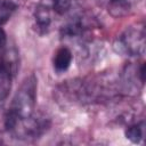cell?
<instances>
[{
    "instance_id": "ba28073f",
    "label": "cell",
    "mask_w": 146,
    "mask_h": 146,
    "mask_svg": "<svg viewBox=\"0 0 146 146\" xmlns=\"http://www.w3.org/2000/svg\"><path fill=\"white\" fill-rule=\"evenodd\" d=\"M7 43V35L6 32L0 27V49H2Z\"/></svg>"
},
{
    "instance_id": "5b68a950",
    "label": "cell",
    "mask_w": 146,
    "mask_h": 146,
    "mask_svg": "<svg viewBox=\"0 0 146 146\" xmlns=\"http://www.w3.org/2000/svg\"><path fill=\"white\" fill-rule=\"evenodd\" d=\"M72 59H73L72 51L67 47L58 48L54 55V58H52L54 70L58 73H63V72L67 71L72 64Z\"/></svg>"
},
{
    "instance_id": "3957f363",
    "label": "cell",
    "mask_w": 146,
    "mask_h": 146,
    "mask_svg": "<svg viewBox=\"0 0 146 146\" xmlns=\"http://www.w3.org/2000/svg\"><path fill=\"white\" fill-rule=\"evenodd\" d=\"M3 48L0 49V102L7 97L11 80L18 67L17 52L14 49Z\"/></svg>"
},
{
    "instance_id": "52a82bcc",
    "label": "cell",
    "mask_w": 146,
    "mask_h": 146,
    "mask_svg": "<svg viewBox=\"0 0 146 146\" xmlns=\"http://www.w3.org/2000/svg\"><path fill=\"white\" fill-rule=\"evenodd\" d=\"M144 131H145L144 123H136V124L128 127L124 135H125L127 139H129L131 143L138 144L141 141V139L144 137Z\"/></svg>"
},
{
    "instance_id": "8992f818",
    "label": "cell",
    "mask_w": 146,
    "mask_h": 146,
    "mask_svg": "<svg viewBox=\"0 0 146 146\" xmlns=\"http://www.w3.org/2000/svg\"><path fill=\"white\" fill-rule=\"evenodd\" d=\"M17 7L18 6L11 0H0V25L10 19Z\"/></svg>"
},
{
    "instance_id": "7a4b0ae2",
    "label": "cell",
    "mask_w": 146,
    "mask_h": 146,
    "mask_svg": "<svg viewBox=\"0 0 146 146\" xmlns=\"http://www.w3.org/2000/svg\"><path fill=\"white\" fill-rule=\"evenodd\" d=\"M145 30L139 26H130L117 39L119 50L128 56L138 57L145 52Z\"/></svg>"
},
{
    "instance_id": "6da1fadb",
    "label": "cell",
    "mask_w": 146,
    "mask_h": 146,
    "mask_svg": "<svg viewBox=\"0 0 146 146\" xmlns=\"http://www.w3.org/2000/svg\"><path fill=\"white\" fill-rule=\"evenodd\" d=\"M36 100V79L30 75L16 91L5 117V127L10 131L18 122L31 117L34 113Z\"/></svg>"
},
{
    "instance_id": "9c48e42d",
    "label": "cell",
    "mask_w": 146,
    "mask_h": 146,
    "mask_svg": "<svg viewBox=\"0 0 146 146\" xmlns=\"http://www.w3.org/2000/svg\"><path fill=\"white\" fill-rule=\"evenodd\" d=\"M139 1H141V0H128V2H129L131 6H133V5H136V3H138Z\"/></svg>"
},
{
    "instance_id": "277c9868",
    "label": "cell",
    "mask_w": 146,
    "mask_h": 146,
    "mask_svg": "<svg viewBox=\"0 0 146 146\" xmlns=\"http://www.w3.org/2000/svg\"><path fill=\"white\" fill-rule=\"evenodd\" d=\"M34 22H35V29L40 34L48 33L52 23L51 6L48 3L39 5L34 11Z\"/></svg>"
}]
</instances>
